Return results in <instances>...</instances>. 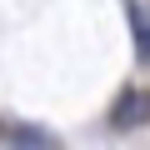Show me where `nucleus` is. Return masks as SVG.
Listing matches in <instances>:
<instances>
[{
    "instance_id": "nucleus-1",
    "label": "nucleus",
    "mask_w": 150,
    "mask_h": 150,
    "mask_svg": "<svg viewBox=\"0 0 150 150\" xmlns=\"http://www.w3.org/2000/svg\"><path fill=\"white\" fill-rule=\"evenodd\" d=\"M110 125H115V130H140V125H150V90H125L120 105L110 110Z\"/></svg>"
},
{
    "instance_id": "nucleus-2",
    "label": "nucleus",
    "mask_w": 150,
    "mask_h": 150,
    "mask_svg": "<svg viewBox=\"0 0 150 150\" xmlns=\"http://www.w3.org/2000/svg\"><path fill=\"white\" fill-rule=\"evenodd\" d=\"M0 140H5V145H50V135L25 130V125H5V120H0Z\"/></svg>"
},
{
    "instance_id": "nucleus-3",
    "label": "nucleus",
    "mask_w": 150,
    "mask_h": 150,
    "mask_svg": "<svg viewBox=\"0 0 150 150\" xmlns=\"http://www.w3.org/2000/svg\"><path fill=\"white\" fill-rule=\"evenodd\" d=\"M130 25H135V45H140V60H150V20L130 5Z\"/></svg>"
}]
</instances>
